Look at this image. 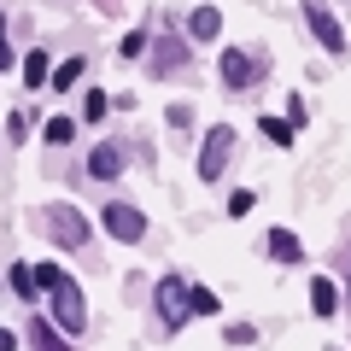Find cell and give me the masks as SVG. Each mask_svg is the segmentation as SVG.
<instances>
[{
  "label": "cell",
  "mask_w": 351,
  "mask_h": 351,
  "mask_svg": "<svg viewBox=\"0 0 351 351\" xmlns=\"http://www.w3.org/2000/svg\"><path fill=\"white\" fill-rule=\"evenodd\" d=\"M41 135H47V141H53V147H64V141H71V135H76V123H71V117H53V123H47V129H41Z\"/></svg>",
  "instance_id": "cell-17"
},
{
  "label": "cell",
  "mask_w": 351,
  "mask_h": 351,
  "mask_svg": "<svg viewBox=\"0 0 351 351\" xmlns=\"http://www.w3.org/2000/svg\"><path fill=\"white\" fill-rule=\"evenodd\" d=\"M223 82L228 88H246L252 82V59H246V53H223Z\"/></svg>",
  "instance_id": "cell-9"
},
{
  "label": "cell",
  "mask_w": 351,
  "mask_h": 351,
  "mask_svg": "<svg viewBox=\"0 0 351 351\" xmlns=\"http://www.w3.org/2000/svg\"><path fill=\"white\" fill-rule=\"evenodd\" d=\"M304 6V18H311V36L322 41L328 53H346V29H339V18L328 12V0H299Z\"/></svg>",
  "instance_id": "cell-2"
},
{
  "label": "cell",
  "mask_w": 351,
  "mask_h": 351,
  "mask_svg": "<svg viewBox=\"0 0 351 351\" xmlns=\"http://www.w3.org/2000/svg\"><path fill=\"white\" fill-rule=\"evenodd\" d=\"M12 64V47H6V12H0V71Z\"/></svg>",
  "instance_id": "cell-21"
},
{
  "label": "cell",
  "mask_w": 351,
  "mask_h": 351,
  "mask_svg": "<svg viewBox=\"0 0 351 351\" xmlns=\"http://www.w3.org/2000/svg\"><path fill=\"white\" fill-rule=\"evenodd\" d=\"M47 228H53V240H59V246H82V240H88L82 211H71V205H59V211L47 217Z\"/></svg>",
  "instance_id": "cell-5"
},
{
  "label": "cell",
  "mask_w": 351,
  "mask_h": 351,
  "mask_svg": "<svg viewBox=\"0 0 351 351\" xmlns=\"http://www.w3.org/2000/svg\"><path fill=\"white\" fill-rule=\"evenodd\" d=\"M0 351H18V339H12V328H0Z\"/></svg>",
  "instance_id": "cell-22"
},
{
  "label": "cell",
  "mask_w": 351,
  "mask_h": 351,
  "mask_svg": "<svg viewBox=\"0 0 351 351\" xmlns=\"http://www.w3.org/2000/svg\"><path fill=\"white\" fill-rule=\"evenodd\" d=\"M12 293H18V299L41 293V287H36V263H12Z\"/></svg>",
  "instance_id": "cell-14"
},
{
  "label": "cell",
  "mask_w": 351,
  "mask_h": 351,
  "mask_svg": "<svg viewBox=\"0 0 351 351\" xmlns=\"http://www.w3.org/2000/svg\"><path fill=\"white\" fill-rule=\"evenodd\" d=\"M182 59H188V47H182V41H158V53H152V71H176Z\"/></svg>",
  "instance_id": "cell-12"
},
{
  "label": "cell",
  "mask_w": 351,
  "mask_h": 351,
  "mask_svg": "<svg viewBox=\"0 0 351 351\" xmlns=\"http://www.w3.org/2000/svg\"><path fill=\"white\" fill-rule=\"evenodd\" d=\"M258 129H263V135H269V141H276V147H293V135H299V129H293L287 117H263Z\"/></svg>",
  "instance_id": "cell-13"
},
{
  "label": "cell",
  "mask_w": 351,
  "mask_h": 351,
  "mask_svg": "<svg viewBox=\"0 0 351 351\" xmlns=\"http://www.w3.org/2000/svg\"><path fill=\"white\" fill-rule=\"evenodd\" d=\"M252 205H258V199H252V188H240V193H234V199H228V211H234V217H246V211H252Z\"/></svg>",
  "instance_id": "cell-20"
},
{
  "label": "cell",
  "mask_w": 351,
  "mask_h": 351,
  "mask_svg": "<svg viewBox=\"0 0 351 351\" xmlns=\"http://www.w3.org/2000/svg\"><path fill=\"white\" fill-rule=\"evenodd\" d=\"M334 304H339V287H334V281H311V311H316V316H334Z\"/></svg>",
  "instance_id": "cell-11"
},
{
  "label": "cell",
  "mask_w": 351,
  "mask_h": 351,
  "mask_svg": "<svg viewBox=\"0 0 351 351\" xmlns=\"http://www.w3.org/2000/svg\"><path fill=\"white\" fill-rule=\"evenodd\" d=\"M82 117H88V123H100V117H106V94H88V106H82Z\"/></svg>",
  "instance_id": "cell-19"
},
{
  "label": "cell",
  "mask_w": 351,
  "mask_h": 351,
  "mask_svg": "<svg viewBox=\"0 0 351 351\" xmlns=\"http://www.w3.org/2000/svg\"><path fill=\"white\" fill-rule=\"evenodd\" d=\"M36 351H64V339H59V328H53L47 316H41V322H36Z\"/></svg>",
  "instance_id": "cell-15"
},
{
  "label": "cell",
  "mask_w": 351,
  "mask_h": 351,
  "mask_svg": "<svg viewBox=\"0 0 351 351\" xmlns=\"http://www.w3.org/2000/svg\"><path fill=\"white\" fill-rule=\"evenodd\" d=\"M217 29H223V12H217V6H193V18H188V36L211 41Z\"/></svg>",
  "instance_id": "cell-6"
},
{
  "label": "cell",
  "mask_w": 351,
  "mask_h": 351,
  "mask_svg": "<svg viewBox=\"0 0 351 351\" xmlns=\"http://www.w3.org/2000/svg\"><path fill=\"white\" fill-rule=\"evenodd\" d=\"M188 304H193V316H217V293H205V287H188Z\"/></svg>",
  "instance_id": "cell-16"
},
{
  "label": "cell",
  "mask_w": 351,
  "mask_h": 351,
  "mask_svg": "<svg viewBox=\"0 0 351 351\" xmlns=\"http://www.w3.org/2000/svg\"><path fill=\"white\" fill-rule=\"evenodd\" d=\"M47 76H53L47 53H24V88H47Z\"/></svg>",
  "instance_id": "cell-10"
},
{
  "label": "cell",
  "mask_w": 351,
  "mask_h": 351,
  "mask_svg": "<svg viewBox=\"0 0 351 351\" xmlns=\"http://www.w3.org/2000/svg\"><path fill=\"white\" fill-rule=\"evenodd\" d=\"M269 258H281V263H299V258H304L299 234H287V228H276V234H269Z\"/></svg>",
  "instance_id": "cell-8"
},
{
  "label": "cell",
  "mask_w": 351,
  "mask_h": 351,
  "mask_svg": "<svg viewBox=\"0 0 351 351\" xmlns=\"http://www.w3.org/2000/svg\"><path fill=\"white\" fill-rule=\"evenodd\" d=\"M158 316H164L170 328H182V322L193 316V304H188V281H182V276H164V281H158Z\"/></svg>",
  "instance_id": "cell-3"
},
{
  "label": "cell",
  "mask_w": 351,
  "mask_h": 351,
  "mask_svg": "<svg viewBox=\"0 0 351 351\" xmlns=\"http://www.w3.org/2000/svg\"><path fill=\"white\" fill-rule=\"evenodd\" d=\"M76 76H82V59H64V64H59V71H53V76H47V88H53V82H59V88H71V82H76Z\"/></svg>",
  "instance_id": "cell-18"
},
{
  "label": "cell",
  "mask_w": 351,
  "mask_h": 351,
  "mask_svg": "<svg viewBox=\"0 0 351 351\" xmlns=\"http://www.w3.org/2000/svg\"><path fill=\"white\" fill-rule=\"evenodd\" d=\"M100 223H106V234H112V240H129V246H135V240L147 234V217H141L135 205H106V217H100Z\"/></svg>",
  "instance_id": "cell-4"
},
{
  "label": "cell",
  "mask_w": 351,
  "mask_h": 351,
  "mask_svg": "<svg viewBox=\"0 0 351 351\" xmlns=\"http://www.w3.org/2000/svg\"><path fill=\"white\" fill-rule=\"evenodd\" d=\"M228 152H234V129H228V123L205 129V147H199V182H217V176H223Z\"/></svg>",
  "instance_id": "cell-1"
},
{
  "label": "cell",
  "mask_w": 351,
  "mask_h": 351,
  "mask_svg": "<svg viewBox=\"0 0 351 351\" xmlns=\"http://www.w3.org/2000/svg\"><path fill=\"white\" fill-rule=\"evenodd\" d=\"M117 170H123V152H117V147H94L88 176H100V182H106V176H117Z\"/></svg>",
  "instance_id": "cell-7"
}]
</instances>
